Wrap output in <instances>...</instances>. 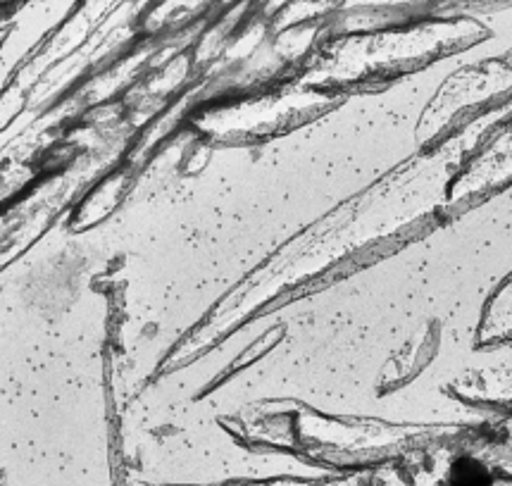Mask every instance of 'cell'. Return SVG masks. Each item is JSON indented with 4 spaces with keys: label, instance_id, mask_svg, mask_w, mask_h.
Segmentation results:
<instances>
[{
    "label": "cell",
    "instance_id": "obj_1",
    "mask_svg": "<svg viewBox=\"0 0 512 486\" xmlns=\"http://www.w3.org/2000/svg\"><path fill=\"white\" fill-rule=\"evenodd\" d=\"M448 482L451 486H491V475L479 460L462 458L451 467Z\"/></svg>",
    "mask_w": 512,
    "mask_h": 486
}]
</instances>
